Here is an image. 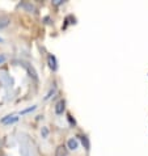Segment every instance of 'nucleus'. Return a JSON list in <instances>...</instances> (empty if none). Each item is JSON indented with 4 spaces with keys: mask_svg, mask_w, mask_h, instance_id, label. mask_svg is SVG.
Returning a JSON list of instances; mask_svg holds the SVG:
<instances>
[{
    "mask_svg": "<svg viewBox=\"0 0 148 156\" xmlns=\"http://www.w3.org/2000/svg\"><path fill=\"white\" fill-rule=\"evenodd\" d=\"M54 3L56 4V5H59V4H62V3H64V2H63V0H55Z\"/></svg>",
    "mask_w": 148,
    "mask_h": 156,
    "instance_id": "nucleus-13",
    "label": "nucleus"
},
{
    "mask_svg": "<svg viewBox=\"0 0 148 156\" xmlns=\"http://www.w3.org/2000/svg\"><path fill=\"white\" fill-rule=\"evenodd\" d=\"M64 109H66V102H64L63 100H60L59 102H56V105H55V113L56 114H63Z\"/></svg>",
    "mask_w": 148,
    "mask_h": 156,
    "instance_id": "nucleus-6",
    "label": "nucleus"
},
{
    "mask_svg": "<svg viewBox=\"0 0 148 156\" xmlns=\"http://www.w3.org/2000/svg\"><path fill=\"white\" fill-rule=\"evenodd\" d=\"M47 63H49V67L51 68L53 71H55L56 68H58V63H56V58L54 57V55H49L47 57Z\"/></svg>",
    "mask_w": 148,
    "mask_h": 156,
    "instance_id": "nucleus-4",
    "label": "nucleus"
},
{
    "mask_svg": "<svg viewBox=\"0 0 148 156\" xmlns=\"http://www.w3.org/2000/svg\"><path fill=\"white\" fill-rule=\"evenodd\" d=\"M19 121V117L15 115V114H11V115H5L2 118V123L4 125H11V123H15Z\"/></svg>",
    "mask_w": 148,
    "mask_h": 156,
    "instance_id": "nucleus-3",
    "label": "nucleus"
},
{
    "mask_svg": "<svg viewBox=\"0 0 148 156\" xmlns=\"http://www.w3.org/2000/svg\"><path fill=\"white\" fill-rule=\"evenodd\" d=\"M4 60H5V57H4V55H0V63H3Z\"/></svg>",
    "mask_w": 148,
    "mask_h": 156,
    "instance_id": "nucleus-14",
    "label": "nucleus"
},
{
    "mask_svg": "<svg viewBox=\"0 0 148 156\" xmlns=\"http://www.w3.org/2000/svg\"><path fill=\"white\" fill-rule=\"evenodd\" d=\"M20 7H23V8H25V9L30 11V12H32V11H34V7L32 5V4H29V3H23V4H21Z\"/></svg>",
    "mask_w": 148,
    "mask_h": 156,
    "instance_id": "nucleus-10",
    "label": "nucleus"
},
{
    "mask_svg": "<svg viewBox=\"0 0 148 156\" xmlns=\"http://www.w3.org/2000/svg\"><path fill=\"white\" fill-rule=\"evenodd\" d=\"M9 24H11V19H9V17H8V16H4V15L0 16V29L7 28Z\"/></svg>",
    "mask_w": 148,
    "mask_h": 156,
    "instance_id": "nucleus-7",
    "label": "nucleus"
},
{
    "mask_svg": "<svg viewBox=\"0 0 148 156\" xmlns=\"http://www.w3.org/2000/svg\"><path fill=\"white\" fill-rule=\"evenodd\" d=\"M20 154H21V156H32V144H30L28 140L21 142Z\"/></svg>",
    "mask_w": 148,
    "mask_h": 156,
    "instance_id": "nucleus-1",
    "label": "nucleus"
},
{
    "mask_svg": "<svg viewBox=\"0 0 148 156\" xmlns=\"http://www.w3.org/2000/svg\"><path fill=\"white\" fill-rule=\"evenodd\" d=\"M34 109H36V106H30V108H28V109H25V110L21 112V114H25V113H28V112H32Z\"/></svg>",
    "mask_w": 148,
    "mask_h": 156,
    "instance_id": "nucleus-12",
    "label": "nucleus"
},
{
    "mask_svg": "<svg viewBox=\"0 0 148 156\" xmlns=\"http://www.w3.org/2000/svg\"><path fill=\"white\" fill-rule=\"evenodd\" d=\"M20 64H21V66H23V67H25V70H26V71L29 72V75L32 76L34 80H36V81L38 80V76H37V71H36V70H34V68L32 67V64H29L28 62H23V60H21V62H20Z\"/></svg>",
    "mask_w": 148,
    "mask_h": 156,
    "instance_id": "nucleus-2",
    "label": "nucleus"
},
{
    "mask_svg": "<svg viewBox=\"0 0 148 156\" xmlns=\"http://www.w3.org/2000/svg\"><path fill=\"white\" fill-rule=\"evenodd\" d=\"M68 155V151L66 148V146H63V144H60L56 147V150H55V156H67Z\"/></svg>",
    "mask_w": 148,
    "mask_h": 156,
    "instance_id": "nucleus-5",
    "label": "nucleus"
},
{
    "mask_svg": "<svg viewBox=\"0 0 148 156\" xmlns=\"http://www.w3.org/2000/svg\"><path fill=\"white\" fill-rule=\"evenodd\" d=\"M41 135H42V138H47V136H49V129H47V127H42Z\"/></svg>",
    "mask_w": 148,
    "mask_h": 156,
    "instance_id": "nucleus-11",
    "label": "nucleus"
},
{
    "mask_svg": "<svg viewBox=\"0 0 148 156\" xmlns=\"http://www.w3.org/2000/svg\"><path fill=\"white\" fill-rule=\"evenodd\" d=\"M81 143H83V146H84V148L85 150H89V147H90V143H89V139L86 136H81Z\"/></svg>",
    "mask_w": 148,
    "mask_h": 156,
    "instance_id": "nucleus-9",
    "label": "nucleus"
},
{
    "mask_svg": "<svg viewBox=\"0 0 148 156\" xmlns=\"http://www.w3.org/2000/svg\"><path fill=\"white\" fill-rule=\"evenodd\" d=\"M67 146H68L69 150H77V147H79V142H77L75 138H71V139L68 140Z\"/></svg>",
    "mask_w": 148,
    "mask_h": 156,
    "instance_id": "nucleus-8",
    "label": "nucleus"
}]
</instances>
